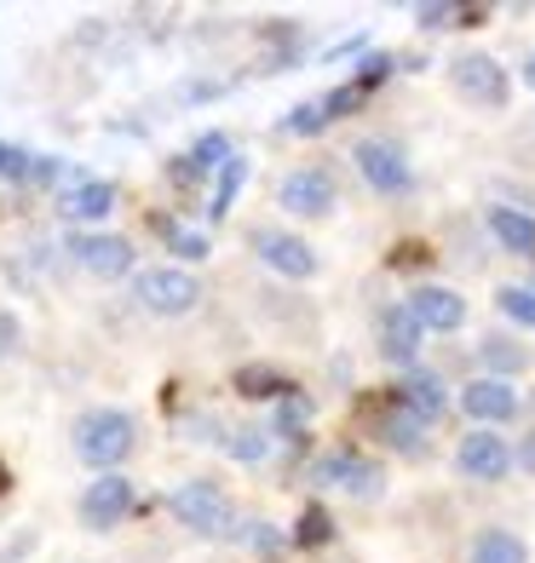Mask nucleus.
Returning <instances> with one entry per match:
<instances>
[{
  "instance_id": "obj_1",
  "label": "nucleus",
  "mask_w": 535,
  "mask_h": 563,
  "mask_svg": "<svg viewBox=\"0 0 535 563\" xmlns=\"http://www.w3.org/2000/svg\"><path fill=\"white\" fill-rule=\"evenodd\" d=\"M139 443V426L133 415H121V408H87L81 420H75V454L87 460L98 472H116L127 454Z\"/></svg>"
},
{
  "instance_id": "obj_2",
  "label": "nucleus",
  "mask_w": 535,
  "mask_h": 563,
  "mask_svg": "<svg viewBox=\"0 0 535 563\" xmlns=\"http://www.w3.org/2000/svg\"><path fill=\"white\" fill-rule=\"evenodd\" d=\"M167 511L185 529H196V534H237L231 523H237V511H231V495L219 489L214 477H190V483H178V489L167 495Z\"/></svg>"
},
{
  "instance_id": "obj_3",
  "label": "nucleus",
  "mask_w": 535,
  "mask_h": 563,
  "mask_svg": "<svg viewBox=\"0 0 535 563\" xmlns=\"http://www.w3.org/2000/svg\"><path fill=\"white\" fill-rule=\"evenodd\" d=\"M449 87L461 92L467 104H478V110H506V98H513V75H506L501 58H490V53H455Z\"/></svg>"
},
{
  "instance_id": "obj_4",
  "label": "nucleus",
  "mask_w": 535,
  "mask_h": 563,
  "mask_svg": "<svg viewBox=\"0 0 535 563\" xmlns=\"http://www.w3.org/2000/svg\"><path fill=\"white\" fill-rule=\"evenodd\" d=\"M312 483H328V489H346L357 500H380L386 495V466L369 460L363 449H335L312 466Z\"/></svg>"
},
{
  "instance_id": "obj_5",
  "label": "nucleus",
  "mask_w": 535,
  "mask_h": 563,
  "mask_svg": "<svg viewBox=\"0 0 535 563\" xmlns=\"http://www.w3.org/2000/svg\"><path fill=\"white\" fill-rule=\"evenodd\" d=\"M133 294L150 317H190L196 305H201V282L190 271H178V265H162V271H144L133 282Z\"/></svg>"
},
{
  "instance_id": "obj_6",
  "label": "nucleus",
  "mask_w": 535,
  "mask_h": 563,
  "mask_svg": "<svg viewBox=\"0 0 535 563\" xmlns=\"http://www.w3.org/2000/svg\"><path fill=\"white\" fill-rule=\"evenodd\" d=\"M351 162H357V173H363V185L380 190V196L415 190V167H410V156H403V144H392V139H357Z\"/></svg>"
},
{
  "instance_id": "obj_7",
  "label": "nucleus",
  "mask_w": 535,
  "mask_h": 563,
  "mask_svg": "<svg viewBox=\"0 0 535 563\" xmlns=\"http://www.w3.org/2000/svg\"><path fill=\"white\" fill-rule=\"evenodd\" d=\"M276 208L294 213V219H323L340 208V185L328 167H294L283 178V190H276Z\"/></svg>"
},
{
  "instance_id": "obj_8",
  "label": "nucleus",
  "mask_w": 535,
  "mask_h": 563,
  "mask_svg": "<svg viewBox=\"0 0 535 563\" xmlns=\"http://www.w3.org/2000/svg\"><path fill=\"white\" fill-rule=\"evenodd\" d=\"M455 472L472 477V483L513 477V443H506L501 431H490V426H472L461 438V449H455Z\"/></svg>"
},
{
  "instance_id": "obj_9",
  "label": "nucleus",
  "mask_w": 535,
  "mask_h": 563,
  "mask_svg": "<svg viewBox=\"0 0 535 563\" xmlns=\"http://www.w3.org/2000/svg\"><path fill=\"white\" fill-rule=\"evenodd\" d=\"M518 408H524V397L513 391V379L478 374V379H467V386H461V415L478 420V426H490V431L513 426V420H518Z\"/></svg>"
},
{
  "instance_id": "obj_10",
  "label": "nucleus",
  "mask_w": 535,
  "mask_h": 563,
  "mask_svg": "<svg viewBox=\"0 0 535 563\" xmlns=\"http://www.w3.org/2000/svg\"><path fill=\"white\" fill-rule=\"evenodd\" d=\"M403 311L421 322V334H461L467 328V299L444 288V282H421V288L403 299Z\"/></svg>"
},
{
  "instance_id": "obj_11",
  "label": "nucleus",
  "mask_w": 535,
  "mask_h": 563,
  "mask_svg": "<svg viewBox=\"0 0 535 563\" xmlns=\"http://www.w3.org/2000/svg\"><path fill=\"white\" fill-rule=\"evenodd\" d=\"M253 253L276 271V276H288V282H312L317 276V247L294 236V230H253Z\"/></svg>"
},
{
  "instance_id": "obj_12",
  "label": "nucleus",
  "mask_w": 535,
  "mask_h": 563,
  "mask_svg": "<svg viewBox=\"0 0 535 563\" xmlns=\"http://www.w3.org/2000/svg\"><path fill=\"white\" fill-rule=\"evenodd\" d=\"M133 500H139L133 477L105 472L98 483H87V495H81V523H87V529H116L127 511H133Z\"/></svg>"
},
{
  "instance_id": "obj_13",
  "label": "nucleus",
  "mask_w": 535,
  "mask_h": 563,
  "mask_svg": "<svg viewBox=\"0 0 535 563\" xmlns=\"http://www.w3.org/2000/svg\"><path fill=\"white\" fill-rule=\"evenodd\" d=\"M386 397L403 408V415H415L421 426H438V420H444V408H449V386H444V379L432 374V368H410Z\"/></svg>"
},
{
  "instance_id": "obj_14",
  "label": "nucleus",
  "mask_w": 535,
  "mask_h": 563,
  "mask_svg": "<svg viewBox=\"0 0 535 563\" xmlns=\"http://www.w3.org/2000/svg\"><path fill=\"white\" fill-rule=\"evenodd\" d=\"M374 340H380V356H386L392 368H421V322L403 311V305H386V311H380V322H374Z\"/></svg>"
},
{
  "instance_id": "obj_15",
  "label": "nucleus",
  "mask_w": 535,
  "mask_h": 563,
  "mask_svg": "<svg viewBox=\"0 0 535 563\" xmlns=\"http://www.w3.org/2000/svg\"><path fill=\"white\" fill-rule=\"evenodd\" d=\"M69 253H75V265H81V271L105 276V282L133 271V242H127V236H98V230H81V236H69Z\"/></svg>"
},
{
  "instance_id": "obj_16",
  "label": "nucleus",
  "mask_w": 535,
  "mask_h": 563,
  "mask_svg": "<svg viewBox=\"0 0 535 563\" xmlns=\"http://www.w3.org/2000/svg\"><path fill=\"white\" fill-rule=\"evenodd\" d=\"M369 415H374V438L386 443V449L410 454V460H421V454L432 449V443H426V426H421L415 415H403V408H397L392 397H380V402L369 408Z\"/></svg>"
},
{
  "instance_id": "obj_17",
  "label": "nucleus",
  "mask_w": 535,
  "mask_h": 563,
  "mask_svg": "<svg viewBox=\"0 0 535 563\" xmlns=\"http://www.w3.org/2000/svg\"><path fill=\"white\" fill-rule=\"evenodd\" d=\"M483 224H490V236L501 242V253H518V260L535 265V219L524 208H506V201H495L490 213H483Z\"/></svg>"
},
{
  "instance_id": "obj_18",
  "label": "nucleus",
  "mask_w": 535,
  "mask_h": 563,
  "mask_svg": "<svg viewBox=\"0 0 535 563\" xmlns=\"http://www.w3.org/2000/svg\"><path fill=\"white\" fill-rule=\"evenodd\" d=\"M231 391L248 397V402H283V397L299 391V386H294L283 368H271V363H242V368L231 374Z\"/></svg>"
},
{
  "instance_id": "obj_19",
  "label": "nucleus",
  "mask_w": 535,
  "mask_h": 563,
  "mask_svg": "<svg viewBox=\"0 0 535 563\" xmlns=\"http://www.w3.org/2000/svg\"><path fill=\"white\" fill-rule=\"evenodd\" d=\"M58 208H64V219H75V224H92V219L116 213V185H110V178H87V185H75Z\"/></svg>"
},
{
  "instance_id": "obj_20",
  "label": "nucleus",
  "mask_w": 535,
  "mask_h": 563,
  "mask_svg": "<svg viewBox=\"0 0 535 563\" xmlns=\"http://www.w3.org/2000/svg\"><path fill=\"white\" fill-rule=\"evenodd\" d=\"M478 363L490 368V379H513L529 368V351L513 340V334H483L478 340Z\"/></svg>"
},
{
  "instance_id": "obj_21",
  "label": "nucleus",
  "mask_w": 535,
  "mask_h": 563,
  "mask_svg": "<svg viewBox=\"0 0 535 563\" xmlns=\"http://www.w3.org/2000/svg\"><path fill=\"white\" fill-rule=\"evenodd\" d=\"M472 563H529V547H524V534L490 523L472 534Z\"/></svg>"
},
{
  "instance_id": "obj_22",
  "label": "nucleus",
  "mask_w": 535,
  "mask_h": 563,
  "mask_svg": "<svg viewBox=\"0 0 535 563\" xmlns=\"http://www.w3.org/2000/svg\"><path fill=\"white\" fill-rule=\"evenodd\" d=\"M288 541H294V547H305V552L328 547V541H335V511H328L323 500H305V506H299V523H294Z\"/></svg>"
},
{
  "instance_id": "obj_23",
  "label": "nucleus",
  "mask_w": 535,
  "mask_h": 563,
  "mask_svg": "<svg viewBox=\"0 0 535 563\" xmlns=\"http://www.w3.org/2000/svg\"><path fill=\"white\" fill-rule=\"evenodd\" d=\"M242 185H248V162H242V156H231V162L219 167V185H214L208 213H214V219H225V213H231V208H237V196H242Z\"/></svg>"
},
{
  "instance_id": "obj_24",
  "label": "nucleus",
  "mask_w": 535,
  "mask_h": 563,
  "mask_svg": "<svg viewBox=\"0 0 535 563\" xmlns=\"http://www.w3.org/2000/svg\"><path fill=\"white\" fill-rule=\"evenodd\" d=\"M495 311L513 322V328H524V334H535V294L529 288H513V282L495 288Z\"/></svg>"
},
{
  "instance_id": "obj_25",
  "label": "nucleus",
  "mask_w": 535,
  "mask_h": 563,
  "mask_svg": "<svg viewBox=\"0 0 535 563\" xmlns=\"http://www.w3.org/2000/svg\"><path fill=\"white\" fill-rule=\"evenodd\" d=\"M305 426H312V397L288 391L283 402H276V431H283L288 443H305Z\"/></svg>"
},
{
  "instance_id": "obj_26",
  "label": "nucleus",
  "mask_w": 535,
  "mask_h": 563,
  "mask_svg": "<svg viewBox=\"0 0 535 563\" xmlns=\"http://www.w3.org/2000/svg\"><path fill=\"white\" fill-rule=\"evenodd\" d=\"M392 75H397V53H363V58H357L351 87H363V92L374 98V87H380V81H392Z\"/></svg>"
},
{
  "instance_id": "obj_27",
  "label": "nucleus",
  "mask_w": 535,
  "mask_h": 563,
  "mask_svg": "<svg viewBox=\"0 0 535 563\" xmlns=\"http://www.w3.org/2000/svg\"><path fill=\"white\" fill-rule=\"evenodd\" d=\"M156 230L167 236V247L178 253V260H208V236H196V230H185V224H167V219H156Z\"/></svg>"
},
{
  "instance_id": "obj_28",
  "label": "nucleus",
  "mask_w": 535,
  "mask_h": 563,
  "mask_svg": "<svg viewBox=\"0 0 535 563\" xmlns=\"http://www.w3.org/2000/svg\"><path fill=\"white\" fill-rule=\"evenodd\" d=\"M231 156H237V150H231V139H225V133H201V139H196V150H190L196 173H208V167H225Z\"/></svg>"
},
{
  "instance_id": "obj_29",
  "label": "nucleus",
  "mask_w": 535,
  "mask_h": 563,
  "mask_svg": "<svg viewBox=\"0 0 535 563\" xmlns=\"http://www.w3.org/2000/svg\"><path fill=\"white\" fill-rule=\"evenodd\" d=\"M317 104H323V115H328V121H346V115H357V110L369 104V92L346 81V87H335V92H328V98H317Z\"/></svg>"
},
{
  "instance_id": "obj_30",
  "label": "nucleus",
  "mask_w": 535,
  "mask_h": 563,
  "mask_svg": "<svg viewBox=\"0 0 535 563\" xmlns=\"http://www.w3.org/2000/svg\"><path fill=\"white\" fill-rule=\"evenodd\" d=\"M323 126H328V115H323V104H317V98H312V104H294V110H288V121H283V133H294V139H317Z\"/></svg>"
},
{
  "instance_id": "obj_31",
  "label": "nucleus",
  "mask_w": 535,
  "mask_h": 563,
  "mask_svg": "<svg viewBox=\"0 0 535 563\" xmlns=\"http://www.w3.org/2000/svg\"><path fill=\"white\" fill-rule=\"evenodd\" d=\"M432 260H438V253H432L426 242H397V247L386 253L392 271H432Z\"/></svg>"
},
{
  "instance_id": "obj_32",
  "label": "nucleus",
  "mask_w": 535,
  "mask_h": 563,
  "mask_svg": "<svg viewBox=\"0 0 535 563\" xmlns=\"http://www.w3.org/2000/svg\"><path fill=\"white\" fill-rule=\"evenodd\" d=\"M265 449H271V431H260V426H242L237 438H231V454L237 460H265Z\"/></svg>"
},
{
  "instance_id": "obj_33",
  "label": "nucleus",
  "mask_w": 535,
  "mask_h": 563,
  "mask_svg": "<svg viewBox=\"0 0 535 563\" xmlns=\"http://www.w3.org/2000/svg\"><path fill=\"white\" fill-rule=\"evenodd\" d=\"M415 23H421V30H455V7H449V0H432V7H415Z\"/></svg>"
},
{
  "instance_id": "obj_34",
  "label": "nucleus",
  "mask_w": 535,
  "mask_h": 563,
  "mask_svg": "<svg viewBox=\"0 0 535 563\" xmlns=\"http://www.w3.org/2000/svg\"><path fill=\"white\" fill-rule=\"evenodd\" d=\"M253 534H248V541H253V552H265V558H276V552H283L288 547V534H276L271 523H248Z\"/></svg>"
},
{
  "instance_id": "obj_35",
  "label": "nucleus",
  "mask_w": 535,
  "mask_h": 563,
  "mask_svg": "<svg viewBox=\"0 0 535 563\" xmlns=\"http://www.w3.org/2000/svg\"><path fill=\"white\" fill-rule=\"evenodd\" d=\"M18 345H23V322H18L12 311H0V363H7V356H18Z\"/></svg>"
},
{
  "instance_id": "obj_36",
  "label": "nucleus",
  "mask_w": 535,
  "mask_h": 563,
  "mask_svg": "<svg viewBox=\"0 0 535 563\" xmlns=\"http://www.w3.org/2000/svg\"><path fill=\"white\" fill-rule=\"evenodd\" d=\"M0 178H30V156L12 144H0Z\"/></svg>"
},
{
  "instance_id": "obj_37",
  "label": "nucleus",
  "mask_w": 535,
  "mask_h": 563,
  "mask_svg": "<svg viewBox=\"0 0 535 563\" xmlns=\"http://www.w3.org/2000/svg\"><path fill=\"white\" fill-rule=\"evenodd\" d=\"M513 466L535 477V431H524V438H518V449H513Z\"/></svg>"
},
{
  "instance_id": "obj_38",
  "label": "nucleus",
  "mask_w": 535,
  "mask_h": 563,
  "mask_svg": "<svg viewBox=\"0 0 535 563\" xmlns=\"http://www.w3.org/2000/svg\"><path fill=\"white\" fill-rule=\"evenodd\" d=\"M30 178H35V185H53V178H58V156H30Z\"/></svg>"
},
{
  "instance_id": "obj_39",
  "label": "nucleus",
  "mask_w": 535,
  "mask_h": 563,
  "mask_svg": "<svg viewBox=\"0 0 535 563\" xmlns=\"http://www.w3.org/2000/svg\"><path fill=\"white\" fill-rule=\"evenodd\" d=\"M478 23H490V7H455V30H478Z\"/></svg>"
},
{
  "instance_id": "obj_40",
  "label": "nucleus",
  "mask_w": 535,
  "mask_h": 563,
  "mask_svg": "<svg viewBox=\"0 0 535 563\" xmlns=\"http://www.w3.org/2000/svg\"><path fill=\"white\" fill-rule=\"evenodd\" d=\"M518 81H524V87H529V92H535V53H529V58H524V69H518Z\"/></svg>"
},
{
  "instance_id": "obj_41",
  "label": "nucleus",
  "mask_w": 535,
  "mask_h": 563,
  "mask_svg": "<svg viewBox=\"0 0 535 563\" xmlns=\"http://www.w3.org/2000/svg\"><path fill=\"white\" fill-rule=\"evenodd\" d=\"M7 495H12V466L0 460V500H7Z\"/></svg>"
},
{
  "instance_id": "obj_42",
  "label": "nucleus",
  "mask_w": 535,
  "mask_h": 563,
  "mask_svg": "<svg viewBox=\"0 0 535 563\" xmlns=\"http://www.w3.org/2000/svg\"><path fill=\"white\" fill-rule=\"evenodd\" d=\"M529 294H535V282H529Z\"/></svg>"
},
{
  "instance_id": "obj_43",
  "label": "nucleus",
  "mask_w": 535,
  "mask_h": 563,
  "mask_svg": "<svg viewBox=\"0 0 535 563\" xmlns=\"http://www.w3.org/2000/svg\"><path fill=\"white\" fill-rule=\"evenodd\" d=\"M529 402H535V397H529Z\"/></svg>"
}]
</instances>
